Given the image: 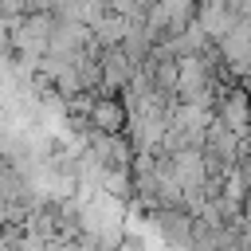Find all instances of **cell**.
Wrapping results in <instances>:
<instances>
[{
	"instance_id": "7a4b0ae2",
	"label": "cell",
	"mask_w": 251,
	"mask_h": 251,
	"mask_svg": "<svg viewBox=\"0 0 251 251\" xmlns=\"http://www.w3.org/2000/svg\"><path fill=\"white\" fill-rule=\"evenodd\" d=\"M126 106L118 94H102V98H90V114H86V129H98V133H122L126 129Z\"/></svg>"
},
{
	"instance_id": "3957f363",
	"label": "cell",
	"mask_w": 251,
	"mask_h": 251,
	"mask_svg": "<svg viewBox=\"0 0 251 251\" xmlns=\"http://www.w3.org/2000/svg\"><path fill=\"white\" fill-rule=\"evenodd\" d=\"M227 12L235 20H251V0H227Z\"/></svg>"
},
{
	"instance_id": "6da1fadb",
	"label": "cell",
	"mask_w": 251,
	"mask_h": 251,
	"mask_svg": "<svg viewBox=\"0 0 251 251\" xmlns=\"http://www.w3.org/2000/svg\"><path fill=\"white\" fill-rule=\"evenodd\" d=\"M212 118L216 122H224L231 133H239V137H247L251 133V90L247 86H227L220 98H216V110H212Z\"/></svg>"
}]
</instances>
